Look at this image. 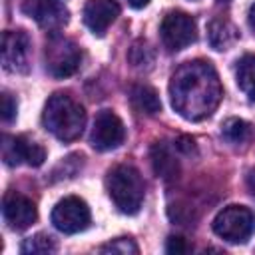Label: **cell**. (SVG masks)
Segmentation results:
<instances>
[{
	"instance_id": "8992f818",
	"label": "cell",
	"mask_w": 255,
	"mask_h": 255,
	"mask_svg": "<svg viewBox=\"0 0 255 255\" xmlns=\"http://www.w3.org/2000/svg\"><path fill=\"white\" fill-rule=\"evenodd\" d=\"M159 36H161V44L169 52H179L197 40L195 20L189 14L179 10L169 12L163 16L159 24Z\"/></svg>"
},
{
	"instance_id": "ba28073f",
	"label": "cell",
	"mask_w": 255,
	"mask_h": 255,
	"mask_svg": "<svg viewBox=\"0 0 255 255\" xmlns=\"http://www.w3.org/2000/svg\"><path fill=\"white\" fill-rule=\"evenodd\" d=\"M32 42L24 30H6L2 36V66L12 74H26L30 70Z\"/></svg>"
},
{
	"instance_id": "7c38bea8",
	"label": "cell",
	"mask_w": 255,
	"mask_h": 255,
	"mask_svg": "<svg viewBox=\"0 0 255 255\" xmlns=\"http://www.w3.org/2000/svg\"><path fill=\"white\" fill-rule=\"evenodd\" d=\"M2 215L10 229L22 231V229H28L36 221L38 211L30 197L18 191H8L2 199Z\"/></svg>"
},
{
	"instance_id": "603a6c76",
	"label": "cell",
	"mask_w": 255,
	"mask_h": 255,
	"mask_svg": "<svg viewBox=\"0 0 255 255\" xmlns=\"http://www.w3.org/2000/svg\"><path fill=\"white\" fill-rule=\"evenodd\" d=\"M165 251L167 253H185V251H189V247L181 237H169L167 245H165Z\"/></svg>"
},
{
	"instance_id": "277c9868",
	"label": "cell",
	"mask_w": 255,
	"mask_h": 255,
	"mask_svg": "<svg viewBox=\"0 0 255 255\" xmlns=\"http://www.w3.org/2000/svg\"><path fill=\"white\" fill-rule=\"evenodd\" d=\"M82 62L80 48L62 34H52L44 46V66L46 72L54 78H68L72 76Z\"/></svg>"
},
{
	"instance_id": "d6986e66",
	"label": "cell",
	"mask_w": 255,
	"mask_h": 255,
	"mask_svg": "<svg viewBox=\"0 0 255 255\" xmlns=\"http://www.w3.org/2000/svg\"><path fill=\"white\" fill-rule=\"evenodd\" d=\"M56 241L48 235V233H36L32 237H28L22 243V253H32V255H40V253H54Z\"/></svg>"
},
{
	"instance_id": "5bb4252c",
	"label": "cell",
	"mask_w": 255,
	"mask_h": 255,
	"mask_svg": "<svg viewBox=\"0 0 255 255\" xmlns=\"http://www.w3.org/2000/svg\"><path fill=\"white\" fill-rule=\"evenodd\" d=\"M151 165L157 177L171 181L179 173V163L171 151V147L165 141H155L151 147Z\"/></svg>"
},
{
	"instance_id": "cb8c5ba5",
	"label": "cell",
	"mask_w": 255,
	"mask_h": 255,
	"mask_svg": "<svg viewBox=\"0 0 255 255\" xmlns=\"http://www.w3.org/2000/svg\"><path fill=\"white\" fill-rule=\"evenodd\" d=\"M175 147H177L181 153H185V155L195 153V141H193L191 137H187V135H181V137L175 141Z\"/></svg>"
},
{
	"instance_id": "484cf974",
	"label": "cell",
	"mask_w": 255,
	"mask_h": 255,
	"mask_svg": "<svg viewBox=\"0 0 255 255\" xmlns=\"http://www.w3.org/2000/svg\"><path fill=\"white\" fill-rule=\"evenodd\" d=\"M249 24H251V28H255V2L249 8Z\"/></svg>"
},
{
	"instance_id": "9c48e42d",
	"label": "cell",
	"mask_w": 255,
	"mask_h": 255,
	"mask_svg": "<svg viewBox=\"0 0 255 255\" xmlns=\"http://www.w3.org/2000/svg\"><path fill=\"white\" fill-rule=\"evenodd\" d=\"M124 139H126L124 122L114 112L102 110L94 120V128H92V135H90L94 149L110 151V149L120 147L124 143Z\"/></svg>"
},
{
	"instance_id": "5b68a950",
	"label": "cell",
	"mask_w": 255,
	"mask_h": 255,
	"mask_svg": "<svg viewBox=\"0 0 255 255\" xmlns=\"http://www.w3.org/2000/svg\"><path fill=\"white\" fill-rule=\"evenodd\" d=\"M213 231L229 243H245L255 231V213L245 205H227L215 215Z\"/></svg>"
},
{
	"instance_id": "9a60e30c",
	"label": "cell",
	"mask_w": 255,
	"mask_h": 255,
	"mask_svg": "<svg viewBox=\"0 0 255 255\" xmlns=\"http://www.w3.org/2000/svg\"><path fill=\"white\" fill-rule=\"evenodd\" d=\"M129 102L135 112L145 114V116H155L161 112V100L157 92L147 86V84H135L129 88Z\"/></svg>"
},
{
	"instance_id": "2e32d148",
	"label": "cell",
	"mask_w": 255,
	"mask_h": 255,
	"mask_svg": "<svg viewBox=\"0 0 255 255\" xmlns=\"http://www.w3.org/2000/svg\"><path fill=\"white\" fill-rule=\"evenodd\" d=\"M237 38H239L237 28L229 20L215 18L207 26V40H209L213 50H219V52L221 50H229L237 42Z\"/></svg>"
},
{
	"instance_id": "8fae6325",
	"label": "cell",
	"mask_w": 255,
	"mask_h": 255,
	"mask_svg": "<svg viewBox=\"0 0 255 255\" xmlns=\"http://www.w3.org/2000/svg\"><path fill=\"white\" fill-rule=\"evenodd\" d=\"M22 10L38 26L50 32L60 30L70 18V12L62 0H26L22 4Z\"/></svg>"
},
{
	"instance_id": "ac0fdd59",
	"label": "cell",
	"mask_w": 255,
	"mask_h": 255,
	"mask_svg": "<svg viewBox=\"0 0 255 255\" xmlns=\"http://www.w3.org/2000/svg\"><path fill=\"white\" fill-rule=\"evenodd\" d=\"M251 133V126L241 118H229L221 124V135L229 143H243Z\"/></svg>"
},
{
	"instance_id": "3957f363",
	"label": "cell",
	"mask_w": 255,
	"mask_h": 255,
	"mask_svg": "<svg viewBox=\"0 0 255 255\" xmlns=\"http://www.w3.org/2000/svg\"><path fill=\"white\" fill-rule=\"evenodd\" d=\"M106 189L114 205L126 215H135L145 197V183L141 179V173L128 163L116 165L108 171Z\"/></svg>"
},
{
	"instance_id": "30bf717a",
	"label": "cell",
	"mask_w": 255,
	"mask_h": 255,
	"mask_svg": "<svg viewBox=\"0 0 255 255\" xmlns=\"http://www.w3.org/2000/svg\"><path fill=\"white\" fill-rule=\"evenodd\" d=\"M2 159L6 165H20L28 163L38 167L46 159V151L36 141L24 135H4L2 137Z\"/></svg>"
},
{
	"instance_id": "7402d4cb",
	"label": "cell",
	"mask_w": 255,
	"mask_h": 255,
	"mask_svg": "<svg viewBox=\"0 0 255 255\" xmlns=\"http://www.w3.org/2000/svg\"><path fill=\"white\" fill-rule=\"evenodd\" d=\"M16 112H18L16 100H14L8 92H4V94H2V120H4L6 124L12 122V120L16 118Z\"/></svg>"
},
{
	"instance_id": "ffe728a7",
	"label": "cell",
	"mask_w": 255,
	"mask_h": 255,
	"mask_svg": "<svg viewBox=\"0 0 255 255\" xmlns=\"http://www.w3.org/2000/svg\"><path fill=\"white\" fill-rule=\"evenodd\" d=\"M128 58H129L131 66H135V68H143V66H149V64L153 62V52H151V48H149L147 42L137 40V42L131 44Z\"/></svg>"
},
{
	"instance_id": "d4e9b609",
	"label": "cell",
	"mask_w": 255,
	"mask_h": 255,
	"mask_svg": "<svg viewBox=\"0 0 255 255\" xmlns=\"http://www.w3.org/2000/svg\"><path fill=\"white\" fill-rule=\"evenodd\" d=\"M128 4H129L131 8H143V6L149 4V0H128Z\"/></svg>"
},
{
	"instance_id": "6da1fadb",
	"label": "cell",
	"mask_w": 255,
	"mask_h": 255,
	"mask_svg": "<svg viewBox=\"0 0 255 255\" xmlns=\"http://www.w3.org/2000/svg\"><path fill=\"white\" fill-rule=\"evenodd\" d=\"M223 96L219 76L211 62L191 60L183 62L171 76L169 98L173 110L189 120L201 122L209 118L219 106Z\"/></svg>"
},
{
	"instance_id": "44dd1931",
	"label": "cell",
	"mask_w": 255,
	"mask_h": 255,
	"mask_svg": "<svg viewBox=\"0 0 255 255\" xmlns=\"http://www.w3.org/2000/svg\"><path fill=\"white\" fill-rule=\"evenodd\" d=\"M100 251H104V253H124V255H128V253H137V245H135L129 237H120V239H114V241L106 243Z\"/></svg>"
},
{
	"instance_id": "52a82bcc",
	"label": "cell",
	"mask_w": 255,
	"mask_h": 255,
	"mask_svg": "<svg viewBox=\"0 0 255 255\" xmlns=\"http://www.w3.org/2000/svg\"><path fill=\"white\" fill-rule=\"evenodd\" d=\"M90 219L92 217H90L88 203L76 195H68V197L60 199L52 209L54 227L66 235H74V233L88 229Z\"/></svg>"
},
{
	"instance_id": "4fadbf2b",
	"label": "cell",
	"mask_w": 255,
	"mask_h": 255,
	"mask_svg": "<svg viewBox=\"0 0 255 255\" xmlns=\"http://www.w3.org/2000/svg\"><path fill=\"white\" fill-rule=\"evenodd\" d=\"M118 16L120 4L116 0H88L84 6V22L96 36H104Z\"/></svg>"
},
{
	"instance_id": "7a4b0ae2",
	"label": "cell",
	"mask_w": 255,
	"mask_h": 255,
	"mask_svg": "<svg viewBox=\"0 0 255 255\" xmlns=\"http://www.w3.org/2000/svg\"><path fill=\"white\" fill-rule=\"evenodd\" d=\"M44 128L60 141H74L86 126V110L70 94L56 92L48 98L42 114Z\"/></svg>"
},
{
	"instance_id": "e0dca14e",
	"label": "cell",
	"mask_w": 255,
	"mask_h": 255,
	"mask_svg": "<svg viewBox=\"0 0 255 255\" xmlns=\"http://www.w3.org/2000/svg\"><path fill=\"white\" fill-rule=\"evenodd\" d=\"M235 78H237L239 90H241L251 102H255V54H245V56L237 62Z\"/></svg>"
}]
</instances>
